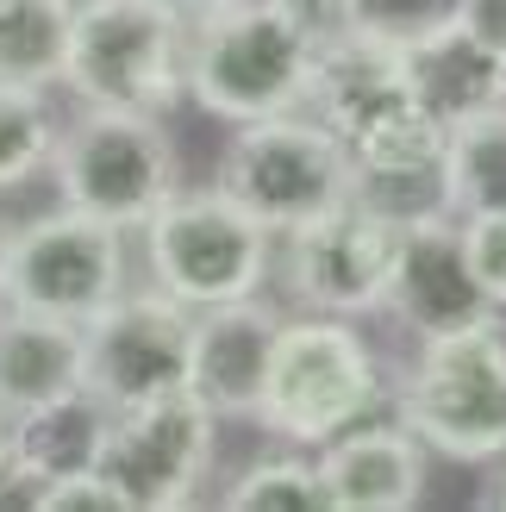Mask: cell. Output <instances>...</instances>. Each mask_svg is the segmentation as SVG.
Listing matches in <instances>:
<instances>
[{"label":"cell","instance_id":"cell-24","mask_svg":"<svg viewBox=\"0 0 506 512\" xmlns=\"http://www.w3.org/2000/svg\"><path fill=\"white\" fill-rule=\"evenodd\" d=\"M363 32H382V38H413L425 25H438L457 13V0H350Z\"/></svg>","mask_w":506,"mask_h":512},{"label":"cell","instance_id":"cell-25","mask_svg":"<svg viewBox=\"0 0 506 512\" xmlns=\"http://www.w3.org/2000/svg\"><path fill=\"white\" fill-rule=\"evenodd\" d=\"M38 512H125V500H119V488L100 469H82V475L50 481Z\"/></svg>","mask_w":506,"mask_h":512},{"label":"cell","instance_id":"cell-16","mask_svg":"<svg viewBox=\"0 0 506 512\" xmlns=\"http://www.w3.org/2000/svg\"><path fill=\"white\" fill-rule=\"evenodd\" d=\"M407 50V88L438 125H463L475 113H488L506 100V63L494 50H482L457 19H438L425 32L400 38Z\"/></svg>","mask_w":506,"mask_h":512},{"label":"cell","instance_id":"cell-19","mask_svg":"<svg viewBox=\"0 0 506 512\" xmlns=\"http://www.w3.org/2000/svg\"><path fill=\"white\" fill-rule=\"evenodd\" d=\"M75 0H0V88H63Z\"/></svg>","mask_w":506,"mask_h":512},{"label":"cell","instance_id":"cell-12","mask_svg":"<svg viewBox=\"0 0 506 512\" xmlns=\"http://www.w3.org/2000/svg\"><path fill=\"white\" fill-rule=\"evenodd\" d=\"M275 331H282V306L263 300V294L225 300V306H200L194 313L188 394L207 406L219 425L225 419H257Z\"/></svg>","mask_w":506,"mask_h":512},{"label":"cell","instance_id":"cell-8","mask_svg":"<svg viewBox=\"0 0 506 512\" xmlns=\"http://www.w3.org/2000/svg\"><path fill=\"white\" fill-rule=\"evenodd\" d=\"M407 213L382 207L369 194H350L344 207L319 213L313 225L275 238L282 244V288L300 313H338V319H369L382 313L407 250Z\"/></svg>","mask_w":506,"mask_h":512},{"label":"cell","instance_id":"cell-4","mask_svg":"<svg viewBox=\"0 0 506 512\" xmlns=\"http://www.w3.org/2000/svg\"><path fill=\"white\" fill-rule=\"evenodd\" d=\"M319 50L275 0H232L188 25V100L219 125H250L307 107Z\"/></svg>","mask_w":506,"mask_h":512},{"label":"cell","instance_id":"cell-15","mask_svg":"<svg viewBox=\"0 0 506 512\" xmlns=\"http://www.w3.org/2000/svg\"><path fill=\"white\" fill-rule=\"evenodd\" d=\"M407 100H413V88H407V50H400V38H382V32H363L357 25V32L332 38L313 57L307 107L332 125L344 144L382 113L407 107Z\"/></svg>","mask_w":506,"mask_h":512},{"label":"cell","instance_id":"cell-14","mask_svg":"<svg viewBox=\"0 0 506 512\" xmlns=\"http://www.w3.org/2000/svg\"><path fill=\"white\" fill-rule=\"evenodd\" d=\"M388 313L413 331V338H438V331H463L494 319V306L475 281L469 256H463V232L457 213H413L407 225V250H400V275L388 294Z\"/></svg>","mask_w":506,"mask_h":512},{"label":"cell","instance_id":"cell-20","mask_svg":"<svg viewBox=\"0 0 506 512\" xmlns=\"http://www.w3.org/2000/svg\"><path fill=\"white\" fill-rule=\"evenodd\" d=\"M444 213H506V100L444 138Z\"/></svg>","mask_w":506,"mask_h":512},{"label":"cell","instance_id":"cell-21","mask_svg":"<svg viewBox=\"0 0 506 512\" xmlns=\"http://www.w3.org/2000/svg\"><path fill=\"white\" fill-rule=\"evenodd\" d=\"M225 512H338L332 506V488L319 475V456L313 450H275V456H257L244 463L219 494Z\"/></svg>","mask_w":506,"mask_h":512},{"label":"cell","instance_id":"cell-27","mask_svg":"<svg viewBox=\"0 0 506 512\" xmlns=\"http://www.w3.org/2000/svg\"><path fill=\"white\" fill-rule=\"evenodd\" d=\"M44 488H50V481L32 475L19 456H7V463H0V512H38V506H44Z\"/></svg>","mask_w":506,"mask_h":512},{"label":"cell","instance_id":"cell-26","mask_svg":"<svg viewBox=\"0 0 506 512\" xmlns=\"http://www.w3.org/2000/svg\"><path fill=\"white\" fill-rule=\"evenodd\" d=\"M450 19H457L482 50H494V57L506 63V0H457Z\"/></svg>","mask_w":506,"mask_h":512},{"label":"cell","instance_id":"cell-22","mask_svg":"<svg viewBox=\"0 0 506 512\" xmlns=\"http://www.w3.org/2000/svg\"><path fill=\"white\" fill-rule=\"evenodd\" d=\"M57 113L44 88H0V194L25 188L57 150Z\"/></svg>","mask_w":506,"mask_h":512},{"label":"cell","instance_id":"cell-6","mask_svg":"<svg viewBox=\"0 0 506 512\" xmlns=\"http://www.w3.org/2000/svg\"><path fill=\"white\" fill-rule=\"evenodd\" d=\"M138 238H144L150 288L182 300L188 313L263 294V281L275 269V232H263L219 188H175L138 225Z\"/></svg>","mask_w":506,"mask_h":512},{"label":"cell","instance_id":"cell-13","mask_svg":"<svg viewBox=\"0 0 506 512\" xmlns=\"http://www.w3.org/2000/svg\"><path fill=\"white\" fill-rule=\"evenodd\" d=\"M313 456L338 512H413L432 494V450L388 406L375 419L338 431V438H325Z\"/></svg>","mask_w":506,"mask_h":512},{"label":"cell","instance_id":"cell-29","mask_svg":"<svg viewBox=\"0 0 506 512\" xmlns=\"http://www.w3.org/2000/svg\"><path fill=\"white\" fill-rule=\"evenodd\" d=\"M475 500H482V506H494V512H506V469L494 475V488H482V494H475Z\"/></svg>","mask_w":506,"mask_h":512},{"label":"cell","instance_id":"cell-9","mask_svg":"<svg viewBox=\"0 0 506 512\" xmlns=\"http://www.w3.org/2000/svg\"><path fill=\"white\" fill-rule=\"evenodd\" d=\"M125 238L132 232L57 200L50 213L13 225V250H7V269H0V306L88 325L100 306H113L132 288L125 281L132 275Z\"/></svg>","mask_w":506,"mask_h":512},{"label":"cell","instance_id":"cell-10","mask_svg":"<svg viewBox=\"0 0 506 512\" xmlns=\"http://www.w3.org/2000/svg\"><path fill=\"white\" fill-rule=\"evenodd\" d=\"M213 450H219V419L182 388L113 413L100 475L119 488L125 512H182L200 500Z\"/></svg>","mask_w":506,"mask_h":512},{"label":"cell","instance_id":"cell-18","mask_svg":"<svg viewBox=\"0 0 506 512\" xmlns=\"http://www.w3.org/2000/svg\"><path fill=\"white\" fill-rule=\"evenodd\" d=\"M107 431H113V406L94 400L88 388H75V394L50 400V406H32V413L13 419V456H19L32 475L63 481V475L100 469Z\"/></svg>","mask_w":506,"mask_h":512},{"label":"cell","instance_id":"cell-17","mask_svg":"<svg viewBox=\"0 0 506 512\" xmlns=\"http://www.w3.org/2000/svg\"><path fill=\"white\" fill-rule=\"evenodd\" d=\"M75 388H88L82 369V325L0 306V413L19 419L32 406H50Z\"/></svg>","mask_w":506,"mask_h":512},{"label":"cell","instance_id":"cell-11","mask_svg":"<svg viewBox=\"0 0 506 512\" xmlns=\"http://www.w3.org/2000/svg\"><path fill=\"white\" fill-rule=\"evenodd\" d=\"M188 344L194 313L163 288H125L113 306L82 325V369L88 394L107 400L113 413L188 388Z\"/></svg>","mask_w":506,"mask_h":512},{"label":"cell","instance_id":"cell-7","mask_svg":"<svg viewBox=\"0 0 506 512\" xmlns=\"http://www.w3.org/2000/svg\"><path fill=\"white\" fill-rule=\"evenodd\" d=\"M50 182H57L63 207H82L119 232H138L182 188V157H175V138L163 132L157 113L82 107L75 125L57 132Z\"/></svg>","mask_w":506,"mask_h":512},{"label":"cell","instance_id":"cell-31","mask_svg":"<svg viewBox=\"0 0 506 512\" xmlns=\"http://www.w3.org/2000/svg\"><path fill=\"white\" fill-rule=\"evenodd\" d=\"M7 456H13V419L0 413V463H7Z\"/></svg>","mask_w":506,"mask_h":512},{"label":"cell","instance_id":"cell-5","mask_svg":"<svg viewBox=\"0 0 506 512\" xmlns=\"http://www.w3.org/2000/svg\"><path fill=\"white\" fill-rule=\"evenodd\" d=\"M63 88L82 107L169 119L188 100V19L163 0H75Z\"/></svg>","mask_w":506,"mask_h":512},{"label":"cell","instance_id":"cell-23","mask_svg":"<svg viewBox=\"0 0 506 512\" xmlns=\"http://www.w3.org/2000/svg\"><path fill=\"white\" fill-rule=\"evenodd\" d=\"M457 232H463V256L494 313H506V213H457Z\"/></svg>","mask_w":506,"mask_h":512},{"label":"cell","instance_id":"cell-1","mask_svg":"<svg viewBox=\"0 0 506 512\" xmlns=\"http://www.w3.org/2000/svg\"><path fill=\"white\" fill-rule=\"evenodd\" d=\"M394 400V381L382 375V356L357 331V319L338 313H294L275 331L263 400H257V431L275 444L319 450L325 438L375 419Z\"/></svg>","mask_w":506,"mask_h":512},{"label":"cell","instance_id":"cell-3","mask_svg":"<svg viewBox=\"0 0 506 512\" xmlns=\"http://www.w3.org/2000/svg\"><path fill=\"white\" fill-rule=\"evenodd\" d=\"M213 188L225 200H238L263 232L288 238L357 194V163H350L344 138L313 107H294V113L232 125Z\"/></svg>","mask_w":506,"mask_h":512},{"label":"cell","instance_id":"cell-28","mask_svg":"<svg viewBox=\"0 0 506 512\" xmlns=\"http://www.w3.org/2000/svg\"><path fill=\"white\" fill-rule=\"evenodd\" d=\"M163 7H175V13L194 25V19H207V13H219V7H232V0H163Z\"/></svg>","mask_w":506,"mask_h":512},{"label":"cell","instance_id":"cell-30","mask_svg":"<svg viewBox=\"0 0 506 512\" xmlns=\"http://www.w3.org/2000/svg\"><path fill=\"white\" fill-rule=\"evenodd\" d=\"M7 250H13V219H7V207H0V269H7Z\"/></svg>","mask_w":506,"mask_h":512},{"label":"cell","instance_id":"cell-2","mask_svg":"<svg viewBox=\"0 0 506 512\" xmlns=\"http://www.w3.org/2000/svg\"><path fill=\"white\" fill-rule=\"evenodd\" d=\"M388 406L444 463H469V469L506 463V325L500 313L463 331L419 338Z\"/></svg>","mask_w":506,"mask_h":512}]
</instances>
